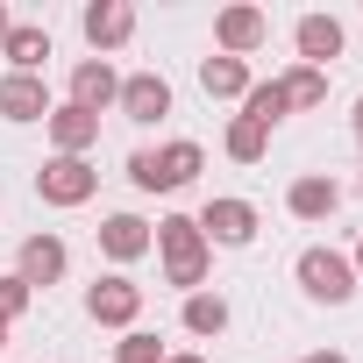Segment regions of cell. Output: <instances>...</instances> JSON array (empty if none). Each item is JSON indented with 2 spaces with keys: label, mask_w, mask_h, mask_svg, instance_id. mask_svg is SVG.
<instances>
[{
  "label": "cell",
  "mask_w": 363,
  "mask_h": 363,
  "mask_svg": "<svg viewBox=\"0 0 363 363\" xmlns=\"http://www.w3.org/2000/svg\"><path fill=\"white\" fill-rule=\"evenodd\" d=\"M150 235H157V250H164V285H178V292H200V285H207L214 250H207V235H200L193 214H164Z\"/></svg>",
  "instance_id": "1"
},
{
  "label": "cell",
  "mask_w": 363,
  "mask_h": 363,
  "mask_svg": "<svg viewBox=\"0 0 363 363\" xmlns=\"http://www.w3.org/2000/svg\"><path fill=\"white\" fill-rule=\"evenodd\" d=\"M292 278H299V292H306L313 306H349V299H356V264H349L342 250H328V242L299 250Z\"/></svg>",
  "instance_id": "2"
},
{
  "label": "cell",
  "mask_w": 363,
  "mask_h": 363,
  "mask_svg": "<svg viewBox=\"0 0 363 363\" xmlns=\"http://www.w3.org/2000/svg\"><path fill=\"white\" fill-rule=\"evenodd\" d=\"M200 143H164V150H135L128 157V178H135V193H178V186H193L200 178Z\"/></svg>",
  "instance_id": "3"
},
{
  "label": "cell",
  "mask_w": 363,
  "mask_h": 363,
  "mask_svg": "<svg viewBox=\"0 0 363 363\" xmlns=\"http://www.w3.org/2000/svg\"><path fill=\"white\" fill-rule=\"evenodd\" d=\"M93 186H100V171H93L86 157H50V164L36 171V200H43V207H86Z\"/></svg>",
  "instance_id": "4"
},
{
  "label": "cell",
  "mask_w": 363,
  "mask_h": 363,
  "mask_svg": "<svg viewBox=\"0 0 363 363\" xmlns=\"http://www.w3.org/2000/svg\"><path fill=\"white\" fill-rule=\"evenodd\" d=\"M86 313H93L100 328H135V313H143V285H135L128 271H107V278L86 285Z\"/></svg>",
  "instance_id": "5"
},
{
  "label": "cell",
  "mask_w": 363,
  "mask_h": 363,
  "mask_svg": "<svg viewBox=\"0 0 363 363\" xmlns=\"http://www.w3.org/2000/svg\"><path fill=\"white\" fill-rule=\"evenodd\" d=\"M264 36H271V15L250 8V0H235V8L214 15V50L221 57H250V50H264Z\"/></svg>",
  "instance_id": "6"
},
{
  "label": "cell",
  "mask_w": 363,
  "mask_h": 363,
  "mask_svg": "<svg viewBox=\"0 0 363 363\" xmlns=\"http://www.w3.org/2000/svg\"><path fill=\"white\" fill-rule=\"evenodd\" d=\"M200 235H207V250H214V242H221V250H242V242H257V207H250V200H207Z\"/></svg>",
  "instance_id": "7"
},
{
  "label": "cell",
  "mask_w": 363,
  "mask_h": 363,
  "mask_svg": "<svg viewBox=\"0 0 363 363\" xmlns=\"http://www.w3.org/2000/svg\"><path fill=\"white\" fill-rule=\"evenodd\" d=\"M292 43H299V65H313V72H328V57H342V43H349V29H342L335 15H299V22H292Z\"/></svg>",
  "instance_id": "8"
},
{
  "label": "cell",
  "mask_w": 363,
  "mask_h": 363,
  "mask_svg": "<svg viewBox=\"0 0 363 363\" xmlns=\"http://www.w3.org/2000/svg\"><path fill=\"white\" fill-rule=\"evenodd\" d=\"M114 100H121V72H114L107 57H79V65H72V107L100 114V107H114Z\"/></svg>",
  "instance_id": "9"
},
{
  "label": "cell",
  "mask_w": 363,
  "mask_h": 363,
  "mask_svg": "<svg viewBox=\"0 0 363 363\" xmlns=\"http://www.w3.org/2000/svg\"><path fill=\"white\" fill-rule=\"evenodd\" d=\"M79 29H86L93 50H121L135 36V8H128V0H93V8L79 15Z\"/></svg>",
  "instance_id": "10"
},
{
  "label": "cell",
  "mask_w": 363,
  "mask_h": 363,
  "mask_svg": "<svg viewBox=\"0 0 363 363\" xmlns=\"http://www.w3.org/2000/svg\"><path fill=\"white\" fill-rule=\"evenodd\" d=\"M114 107H121L128 121H143V128H150V121H164V114H171V86H164L157 72H128Z\"/></svg>",
  "instance_id": "11"
},
{
  "label": "cell",
  "mask_w": 363,
  "mask_h": 363,
  "mask_svg": "<svg viewBox=\"0 0 363 363\" xmlns=\"http://www.w3.org/2000/svg\"><path fill=\"white\" fill-rule=\"evenodd\" d=\"M150 250H157V235H150L143 214H107V221H100V257L135 264V257H150Z\"/></svg>",
  "instance_id": "12"
},
{
  "label": "cell",
  "mask_w": 363,
  "mask_h": 363,
  "mask_svg": "<svg viewBox=\"0 0 363 363\" xmlns=\"http://www.w3.org/2000/svg\"><path fill=\"white\" fill-rule=\"evenodd\" d=\"M65 264H72V250H65L57 235H29V242H22V257H15V278L36 292V285H57V278H65Z\"/></svg>",
  "instance_id": "13"
},
{
  "label": "cell",
  "mask_w": 363,
  "mask_h": 363,
  "mask_svg": "<svg viewBox=\"0 0 363 363\" xmlns=\"http://www.w3.org/2000/svg\"><path fill=\"white\" fill-rule=\"evenodd\" d=\"M43 128H50L57 157H86V150L100 143V114H86V107H72V100H65V107H50V121H43Z\"/></svg>",
  "instance_id": "14"
},
{
  "label": "cell",
  "mask_w": 363,
  "mask_h": 363,
  "mask_svg": "<svg viewBox=\"0 0 363 363\" xmlns=\"http://www.w3.org/2000/svg\"><path fill=\"white\" fill-rule=\"evenodd\" d=\"M0 114L8 121H50V86L29 79V72H8L0 79Z\"/></svg>",
  "instance_id": "15"
},
{
  "label": "cell",
  "mask_w": 363,
  "mask_h": 363,
  "mask_svg": "<svg viewBox=\"0 0 363 363\" xmlns=\"http://www.w3.org/2000/svg\"><path fill=\"white\" fill-rule=\"evenodd\" d=\"M285 207L299 214V221H328L335 207H342V186L328 171H306V178H292V193H285Z\"/></svg>",
  "instance_id": "16"
},
{
  "label": "cell",
  "mask_w": 363,
  "mask_h": 363,
  "mask_svg": "<svg viewBox=\"0 0 363 363\" xmlns=\"http://www.w3.org/2000/svg\"><path fill=\"white\" fill-rule=\"evenodd\" d=\"M0 57H8L15 72H29V79H43V57H50V29H43V22H15V29H8V43H0Z\"/></svg>",
  "instance_id": "17"
},
{
  "label": "cell",
  "mask_w": 363,
  "mask_h": 363,
  "mask_svg": "<svg viewBox=\"0 0 363 363\" xmlns=\"http://www.w3.org/2000/svg\"><path fill=\"white\" fill-rule=\"evenodd\" d=\"M200 86H207V100H242L257 79H250L242 57H221V50H214V57H200Z\"/></svg>",
  "instance_id": "18"
},
{
  "label": "cell",
  "mask_w": 363,
  "mask_h": 363,
  "mask_svg": "<svg viewBox=\"0 0 363 363\" xmlns=\"http://www.w3.org/2000/svg\"><path fill=\"white\" fill-rule=\"evenodd\" d=\"M186 335H200V342H214V335H228V299L221 292H186Z\"/></svg>",
  "instance_id": "19"
},
{
  "label": "cell",
  "mask_w": 363,
  "mask_h": 363,
  "mask_svg": "<svg viewBox=\"0 0 363 363\" xmlns=\"http://www.w3.org/2000/svg\"><path fill=\"white\" fill-rule=\"evenodd\" d=\"M278 93H285V114H292V107H328V72L292 65V72L278 79Z\"/></svg>",
  "instance_id": "20"
},
{
  "label": "cell",
  "mask_w": 363,
  "mask_h": 363,
  "mask_svg": "<svg viewBox=\"0 0 363 363\" xmlns=\"http://www.w3.org/2000/svg\"><path fill=\"white\" fill-rule=\"evenodd\" d=\"M242 121H257V128H278V121H285V93H278V79H257V86L242 93Z\"/></svg>",
  "instance_id": "21"
},
{
  "label": "cell",
  "mask_w": 363,
  "mask_h": 363,
  "mask_svg": "<svg viewBox=\"0 0 363 363\" xmlns=\"http://www.w3.org/2000/svg\"><path fill=\"white\" fill-rule=\"evenodd\" d=\"M221 143H228V157H235V164H264V150H271V128H257V121H242V114H235Z\"/></svg>",
  "instance_id": "22"
},
{
  "label": "cell",
  "mask_w": 363,
  "mask_h": 363,
  "mask_svg": "<svg viewBox=\"0 0 363 363\" xmlns=\"http://www.w3.org/2000/svg\"><path fill=\"white\" fill-rule=\"evenodd\" d=\"M114 363H164V342H157V335H143V328H128V335H121V349H114Z\"/></svg>",
  "instance_id": "23"
},
{
  "label": "cell",
  "mask_w": 363,
  "mask_h": 363,
  "mask_svg": "<svg viewBox=\"0 0 363 363\" xmlns=\"http://www.w3.org/2000/svg\"><path fill=\"white\" fill-rule=\"evenodd\" d=\"M29 299H36V292H29V285H22L15 271H8V278H0V320H8V328H15L22 313H29Z\"/></svg>",
  "instance_id": "24"
},
{
  "label": "cell",
  "mask_w": 363,
  "mask_h": 363,
  "mask_svg": "<svg viewBox=\"0 0 363 363\" xmlns=\"http://www.w3.org/2000/svg\"><path fill=\"white\" fill-rule=\"evenodd\" d=\"M299 363H349L342 349H313V356H299Z\"/></svg>",
  "instance_id": "25"
},
{
  "label": "cell",
  "mask_w": 363,
  "mask_h": 363,
  "mask_svg": "<svg viewBox=\"0 0 363 363\" xmlns=\"http://www.w3.org/2000/svg\"><path fill=\"white\" fill-rule=\"evenodd\" d=\"M8 29H15V15H8V0H0V43H8Z\"/></svg>",
  "instance_id": "26"
},
{
  "label": "cell",
  "mask_w": 363,
  "mask_h": 363,
  "mask_svg": "<svg viewBox=\"0 0 363 363\" xmlns=\"http://www.w3.org/2000/svg\"><path fill=\"white\" fill-rule=\"evenodd\" d=\"M164 363H207V356H164Z\"/></svg>",
  "instance_id": "27"
},
{
  "label": "cell",
  "mask_w": 363,
  "mask_h": 363,
  "mask_svg": "<svg viewBox=\"0 0 363 363\" xmlns=\"http://www.w3.org/2000/svg\"><path fill=\"white\" fill-rule=\"evenodd\" d=\"M349 264H356V278H363V242H356V257H349Z\"/></svg>",
  "instance_id": "28"
},
{
  "label": "cell",
  "mask_w": 363,
  "mask_h": 363,
  "mask_svg": "<svg viewBox=\"0 0 363 363\" xmlns=\"http://www.w3.org/2000/svg\"><path fill=\"white\" fill-rule=\"evenodd\" d=\"M356 135H363V100H356Z\"/></svg>",
  "instance_id": "29"
},
{
  "label": "cell",
  "mask_w": 363,
  "mask_h": 363,
  "mask_svg": "<svg viewBox=\"0 0 363 363\" xmlns=\"http://www.w3.org/2000/svg\"><path fill=\"white\" fill-rule=\"evenodd\" d=\"M0 349H8V320H0Z\"/></svg>",
  "instance_id": "30"
}]
</instances>
